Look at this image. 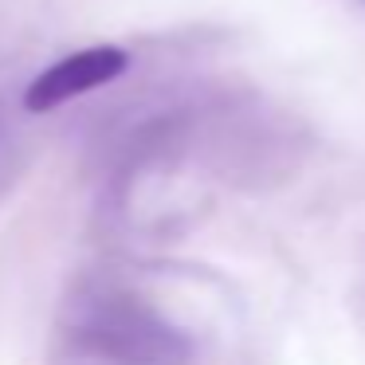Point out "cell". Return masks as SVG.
I'll return each instance as SVG.
<instances>
[{
  "mask_svg": "<svg viewBox=\"0 0 365 365\" xmlns=\"http://www.w3.org/2000/svg\"><path fill=\"white\" fill-rule=\"evenodd\" d=\"M103 299L106 302L83 310L67 330L71 357L79 354V365H165L173 357V334L150 310L118 302V294Z\"/></svg>",
  "mask_w": 365,
  "mask_h": 365,
  "instance_id": "1",
  "label": "cell"
},
{
  "mask_svg": "<svg viewBox=\"0 0 365 365\" xmlns=\"http://www.w3.org/2000/svg\"><path fill=\"white\" fill-rule=\"evenodd\" d=\"M130 67V56L122 48H87V51H75V56L51 63L40 79L28 87L24 106L32 114L43 110H56V106L71 103V98L87 95L95 87H106L114 83L122 71Z\"/></svg>",
  "mask_w": 365,
  "mask_h": 365,
  "instance_id": "2",
  "label": "cell"
}]
</instances>
